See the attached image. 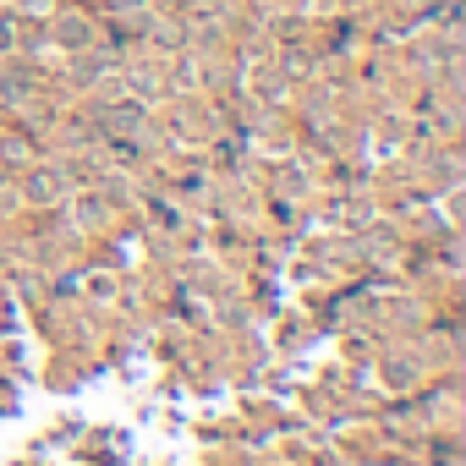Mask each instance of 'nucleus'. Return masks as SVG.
<instances>
[{"mask_svg": "<svg viewBox=\"0 0 466 466\" xmlns=\"http://www.w3.org/2000/svg\"><path fill=\"white\" fill-rule=\"evenodd\" d=\"M61 45H88V23L66 17V23H61Z\"/></svg>", "mask_w": 466, "mask_h": 466, "instance_id": "f257e3e1", "label": "nucleus"}]
</instances>
